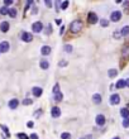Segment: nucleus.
<instances>
[{
    "mask_svg": "<svg viewBox=\"0 0 129 139\" xmlns=\"http://www.w3.org/2000/svg\"><path fill=\"white\" fill-rule=\"evenodd\" d=\"M39 66H41L42 70H47V68L49 67V61H47V59H41V61H39Z\"/></svg>",
    "mask_w": 129,
    "mask_h": 139,
    "instance_id": "13",
    "label": "nucleus"
},
{
    "mask_svg": "<svg viewBox=\"0 0 129 139\" xmlns=\"http://www.w3.org/2000/svg\"><path fill=\"white\" fill-rule=\"evenodd\" d=\"M116 75H118V71H116L115 68H111V70L108 72V76L110 77V79H113V77H115Z\"/></svg>",
    "mask_w": 129,
    "mask_h": 139,
    "instance_id": "19",
    "label": "nucleus"
},
{
    "mask_svg": "<svg viewBox=\"0 0 129 139\" xmlns=\"http://www.w3.org/2000/svg\"><path fill=\"white\" fill-rule=\"evenodd\" d=\"M27 126H28V128H33V121H28Z\"/></svg>",
    "mask_w": 129,
    "mask_h": 139,
    "instance_id": "40",
    "label": "nucleus"
},
{
    "mask_svg": "<svg viewBox=\"0 0 129 139\" xmlns=\"http://www.w3.org/2000/svg\"><path fill=\"white\" fill-rule=\"evenodd\" d=\"M12 4H13L12 0H5L4 1V5H12Z\"/></svg>",
    "mask_w": 129,
    "mask_h": 139,
    "instance_id": "38",
    "label": "nucleus"
},
{
    "mask_svg": "<svg viewBox=\"0 0 129 139\" xmlns=\"http://www.w3.org/2000/svg\"><path fill=\"white\" fill-rule=\"evenodd\" d=\"M20 38H22V41H23V42H27V43L33 41V36L30 34V33H28V32H23V33H22Z\"/></svg>",
    "mask_w": 129,
    "mask_h": 139,
    "instance_id": "6",
    "label": "nucleus"
},
{
    "mask_svg": "<svg viewBox=\"0 0 129 139\" xmlns=\"http://www.w3.org/2000/svg\"><path fill=\"white\" fill-rule=\"evenodd\" d=\"M101 100H103V97H101L100 94H95V95L92 96V101H94V104H96V105L101 104Z\"/></svg>",
    "mask_w": 129,
    "mask_h": 139,
    "instance_id": "15",
    "label": "nucleus"
},
{
    "mask_svg": "<svg viewBox=\"0 0 129 139\" xmlns=\"http://www.w3.org/2000/svg\"><path fill=\"white\" fill-rule=\"evenodd\" d=\"M1 128H3V130L5 132V134H7L8 137H10V133L8 132V128H7V126H5V125H1Z\"/></svg>",
    "mask_w": 129,
    "mask_h": 139,
    "instance_id": "33",
    "label": "nucleus"
},
{
    "mask_svg": "<svg viewBox=\"0 0 129 139\" xmlns=\"http://www.w3.org/2000/svg\"><path fill=\"white\" fill-rule=\"evenodd\" d=\"M81 28H82V23L80 20H74L70 24V29H71V32H74V33H77Z\"/></svg>",
    "mask_w": 129,
    "mask_h": 139,
    "instance_id": "1",
    "label": "nucleus"
},
{
    "mask_svg": "<svg viewBox=\"0 0 129 139\" xmlns=\"http://www.w3.org/2000/svg\"><path fill=\"white\" fill-rule=\"evenodd\" d=\"M29 139H38V135L36 134V133H33V134L29 135Z\"/></svg>",
    "mask_w": 129,
    "mask_h": 139,
    "instance_id": "37",
    "label": "nucleus"
},
{
    "mask_svg": "<svg viewBox=\"0 0 129 139\" xmlns=\"http://www.w3.org/2000/svg\"><path fill=\"white\" fill-rule=\"evenodd\" d=\"M46 5H47L48 8H51V7H52V3L49 1V0H46Z\"/></svg>",
    "mask_w": 129,
    "mask_h": 139,
    "instance_id": "39",
    "label": "nucleus"
},
{
    "mask_svg": "<svg viewBox=\"0 0 129 139\" xmlns=\"http://www.w3.org/2000/svg\"><path fill=\"white\" fill-rule=\"evenodd\" d=\"M100 25H101V27H108V25H109V20L101 19V20H100Z\"/></svg>",
    "mask_w": 129,
    "mask_h": 139,
    "instance_id": "28",
    "label": "nucleus"
},
{
    "mask_svg": "<svg viewBox=\"0 0 129 139\" xmlns=\"http://www.w3.org/2000/svg\"><path fill=\"white\" fill-rule=\"evenodd\" d=\"M53 99H54V101H61V100L63 99V95H62V92H58V94H56V95H53Z\"/></svg>",
    "mask_w": 129,
    "mask_h": 139,
    "instance_id": "20",
    "label": "nucleus"
},
{
    "mask_svg": "<svg viewBox=\"0 0 129 139\" xmlns=\"http://www.w3.org/2000/svg\"><path fill=\"white\" fill-rule=\"evenodd\" d=\"M56 23H57V24H61V23H62V20H61V19H56Z\"/></svg>",
    "mask_w": 129,
    "mask_h": 139,
    "instance_id": "43",
    "label": "nucleus"
},
{
    "mask_svg": "<svg viewBox=\"0 0 129 139\" xmlns=\"http://www.w3.org/2000/svg\"><path fill=\"white\" fill-rule=\"evenodd\" d=\"M81 139H92V135H86V137H83Z\"/></svg>",
    "mask_w": 129,
    "mask_h": 139,
    "instance_id": "41",
    "label": "nucleus"
},
{
    "mask_svg": "<svg viewBox=\"0 0 129 139\" xmlns=\"http://www.w3.org/2000/svg\"><path fill=\"white\" fill-rule=\"evenodd\" d=\"M127 86H128V87H129V79H128V80H127Z\"/></svg>",
    "mask_w": 129,
    "mask_h": 139,
    "instance_id": "44",
    "label": "nucleus"
},
{
    "mask_svg": "<svg viewBox=\"0 0 129 139\" xmlns=\"http://www.w3.org/2000/svg\"><path fill=\"white\" fill-rule=\"evenodd\" d=\"M127 86V80H119L116 82V85H115V87L116 88H123V87H125Z\"/></svg>",
    "mask_w": 129,
    "mask_h": 139,
    "instance_id": "16",
    "label": "nucleus"
},
{
    "mask_svg": "<svg viewBox=\"0 0 129 139\" xmlns=\"http://www.w3.org/2000/svg\"><path fill=\"white\" fill-rule=\"evenodd\" d=\"M61 139H72V137H71L70 133L65 132V133H62V134H61Z\"/></svg>",
    "mask_w": 129,
    "mask_h": 139,
    "instance_id": "23",
    "label": "nucleus"
},
{
    "mask_svg": "<svg viewBox=\"0 0 129 139\" xmlns=\"http://www.w3.org/2000/svg\"><path fill=\"white\" fill-rule=\"evenodd\" d=\"M63 49H65V52L71 53V52H72V46H71V44H65V46H63Z\"/></svg>",
    "mask_w": 129,
    "mask_h": 139,
    "instance_id": "24",
    "label": "nucleus"
},
{
    "mask_svg": "<svg viewBox=\"0 0 129 139\" xmlns=\"http://www.w3.org/2000/svg\"><path fill=\"white\" fill-rule=\"evenodd\" d=\"M32 94L34 95L36 97H39V96H42V94H43V90H42V87H38V86H34L32 88Z\"/></svg>",
    "mask_w": 129,
    "mask_h": 139,
    "instance_id": "10",
    "label": "nucleus"
},
{
    "mask_svg": "<svg viewBox=\"0 0 129 139\" xmlns=\"http://www.w3.org/2000/svg\"><path fill=\"white\" fill-rule=\"evenodd\" d=\"M113 139H120V138H119V137H114Z\"/></svg>",
    "mask_w": 129,
    "mask_h": 139,
    "instance_id": "45",
    "label": "nucleus"
},
{
    "mask_svg": "<svg viewBox=\"0 0 129 139\" xmlns=\"http://www.w3.org/2000/svg\"><path fill=\"white\" fill-rule=\"evenodd\" d=\"M68 4H70L68 1H65V3H62V4H61V9H62V10H65L67 7H68Z\"/></svg>",
    "mask_w": 129,
    "mask_h": 139,
    "instance_id": "31",
    "label": "nucleus"
},
{
    "mask_svg": "<svg viewBox=\"0 0 129 139\" xmlns=\"http://www.w3.org/2000/svg\"><path fill=\"white\" fill-rule=\"evenodd\" d=\"M120 33H121V36H123V37H127V36H129V25L123 27L121 29H120Z\"/></svg>",
    "mask_w": 129,
    "mask_h": 139,
    "instance_id": "18",
    "label": "nucleus"
},
{
    "mask_svg": "<svg viewBox=\"0 0 129 139\" xmlns=\"http://www.w3.org/2000/svg\"><path fill=\"white\" fill-rule=\"evenodd\" d=\"M58 66H60V67H65V66H67V61H62V62H60L58 63Z\"/></svg>",
    "mask_w": 129,
    "mask_h": 139,
    "instance_id": "34",
    "label": "nucleus"
},
{
    "mask_svg": "<svg viewBox=\"0 0 129 139\" xmlns=\"http://www.w3.org/2000/svg\"><path fill=\"white\" fill-rule=\"evenodd\" d=\"M51 115L53 116V118H58V116L61 115L60 108H58V106H53V108L51 109Z\"/></svg>",
    "mask_w": 129,
    "mask_h": 139,
    "instance_id": "12",
    "label": "nucleus"
},
{
    "mask_svg": "<svg viewBox=\"0 0 129 139\" xmlns=\"http://www.w3.org/2000/svg\"><path fill=\"white\" fill-rule=\"evenodd\" d=\"M18 105H19V100H18V99H12V100L8 102L9 109H12V110L16 109V108H18Z\"/></svg>",
    "mask_w": 129,
    "mask_h": 139,
    "instance_id": "9",
    "label": "nucleus"
},
{
    "mask_svg": "<svg viewBox=\"0 0 129 139\" xmlns=\"http://www.w3.org/2000/svg\"><path fill=\"white\" fill-rule=\"evenodd\" d=\"M120 19H121V12H119V10H114V12L110 14V20L114 22V23L119 22Z\"/></svg>",
    "mask_w": 129,
    "mask_h": 139,
    "instance_id": "2",
    "label": "nucleus"
},
{
    "mask_svg": "<svg viewBox=\"0 0 129 139\" xmlns=\"http://www.w3.org/2000/svg\"><path fill=\"white\" fill-rule=\"evenodd\" d=\"M63 32H65V27H62V28H61V30H60V34L62 36V34H63Z\"/></svg>",
    "mask_w": 129,
    "mask_h": 139,
    "instance_id": "42",
    "label": "nucleus"
},
{
    "mask_svg": "<svg viewBox=\"0 0 129 139\" xmlns=\"http://www.w3.org/2000/svg\"><path fill=\"white\" fill-rule=\"evenodd\" d=\"M95 123H96V125L104 126V124H105V116H104L103 114H99V115H96V119H95Z\"/></svg>",
    "mask_w": 129,
    "mask_h": 139,
    "instance_id": "8",
    "label": "nucleus"
},
{
    "mask_svg": "<svg viewBox=\"0 0 129 139\" xmlns=\"http://www.w3.org/2000/svg\"><path fill=\"white\" fill-rule=\"evenodd\" d=\"M46 33H47V34H51V33H52V25L51 24L47 25V32Z\"/></svg>",
    "mask_w": 129,
    "mask_h": 139,
    "instance_id": "32",
    "label": "nucleus"
},
{
    "mask_svg": "<svg viewBox=\"0 0 129 139\" xmlns=\"http://www.w3.org/2000/svg\"><path fill=\"white\" fill-rule=\"evenodd\" d=\"M9 49H10V44H9V42L3 41L1 43H0V53H5V52H8Z\"/></svg>",
    "mask_w": 129,
    "mask_h": 139,
    "instance_id": "5",
    "label": "nucleus"
},
{
    "mask_svg": "<svg viewBox=\"0 0 129 139\" xmlns=\"http://www.w3.org/2000/svg\"><path fill=\"white\" fill-rule=\"evenodd\" d=\"M99 20V18H98V15L95 14V13H89V15H87V22L89 23H91V24H95L96 22Z\"/></svg>",
    "mask_w": 129,
    "mask_h": 139,
    "instance_id": "7",
    "label": "nucleus"
},
{
    "mask_svg": "<svg viewBox=\"0 0 129 139\" xmlns=\"http://www.w3.org/2000/svg\"><path fill=\"white\" fill-rule=\"evenodd\" d=\"M109 102L111 105H118L120 102V96L118 95V94H113V95L109 97Z\"/></svg>",
    "mask_w": 129,
    "mask_h": 139,
    "instance_id": "4",
    "label": "nucleus"
},
{
    "mask_svg": "<svg viewBox=\"0 0 129 139\" xmlns=\"http://www.w3.org/2000/svg\"><path fill=\"white\" fill-rule=\"evenodd\" d=\"M114 37H115V38H120V37H121L120 30H119V32H118V30H116V32H114Z\"/></svg>",
    "mask_w": 129,
    "mask_h": 139,
    "instance_id": "35",
    "label": "nucleus"
},
{
    "mask_svg": "<svg viewBox=\"0 0 129 139\" xmlns=\"http://www.w3.org/2000/svg\"><path fill=\"white\" fill-rule=\"evenodd\" d=\"M16 137H18V139H29V137H28L27 134H24V133H18Z\"/></svg>",
    "mask_w": 129,
    "mask_h": 139,
    "instance_id": "26",
    "label": "nucleus"
},
{
    "mask_svg": "<svg viewBox=\"0 0 129 139\" xmlns=\"http://www.w3.org/2000/svg\"><path fill=\"white\" fill-rule=\"evenodd\" d=\"M120 115H121L124 119H128V118H129V110H128L127 108L120 109Z\"/></svg>",
    "mask_w": 129,
    "mask_h": 139,
    "instance_id": "17",
    "label": "nucleus"
},
{
    "mask_svg": "<svg viewBox=\"0 0 129 139\" xmlns=\"http://www.w3.org/2000/svg\"><path fill=\"white\" fill-rule=\"evenodd\" d=\"M8 14L12 16V18H15V16H16V9H15V8H10Z\"/></svg>",
    "mask_w": 129,
    "mask_h": 139,
    "instance_id": "22",
    "label": "nucleus"
},
{
    "mask_svg": "<svg viewBox=\"0 0 129 139\" xmlns=\"http://www.w3.org/2000/svg\"><path fill=\"white\" fill-rule=\"evenodd\" d=\"M51 51H52V49H51V47H49V46H43L41 48V53L43 56H48L49 53H51Z\"/></svg>",
    "mask_w": 129,
    "mask_h": 139,
    "instance_id": "14",
    "label": "nucleus"
},
{
    "mask_svg": "<svg viewBox=\"0 0 129 139\" xmlns=\"http://www.w3.org/2000/svg\"><path fill=\"white\" fill-rule=\"evenodd\" d=\"M9 28H10L9 22L4 20V22H1V23H0V30H1L3 33H7V32L9 30Z\"/></svg>",
    "mask_w": 129,
    "mask_h": 139,
    "instance_id": "11",
    "label": "nucleus"
},
{
    "mask_svg": "<svg viewBox=\"0 0 129 139\" xmlns=\"http://www.w3.org/2000/svg\"><path fill=\"white\" fill-rule=\"evenodd\" d=\"M121 56H123V57H128V56H129V46H125L124 48H123Z\"/></svg>",
    "mask_w": 129,
    "mask_h": 139,
    "instance_id": "21",
    "label": "nucleus"
},
{
    "mask_svg": "<svg viewBox=\"0 0 129 139\" xmlns=\"http://www.w3.org/2000/svg\"><path fill=\"white\" fill-rule=\"evenodd\" d=\"M123 126H124V128H129V118L128 119H124V120H123Z\"/></svg>",
    "mask_w": 129,
    "mask_h": 139,
    "instance_id": "30",
    "label": "nucleus"
},
{
    "mask_svg": "<svg viewBox=\"0 0 129 139\" xmlns=\"http://www.w3.org/2000/svg\"><path fill=\"white\" fill-rule=\"evenodd\" d=\"M53 95H56V94H58V92H61L60 91V83H56V85L53 86Z\"/></svg>",
    "mask_w": 129,
    "mask_h": 139,
    "instance_id": "25",
    "label": "nucleus"
},
{
    "mask_svg": "<svg viewBox=\"0 0 129 139\" xmlns=\"http://www.w3.org/2000/svg\"><path fill=\"white\" fill-rule=\"evenodd\" d=\"M60 8H61L60 1H56V12H60Z\"/></svg>",
    "mask_w": 129,
    "mask_h": 139,
    "instance_id": "36",
    "label": "nucleus"
},
{
    "mask_svg": "<svg viewBox=\"0 0 129 139\" xmlns=\"http://www.w3.org/2000/svg\"><path fill=\"white\" fill-rule=\"evenodd\" d=\"M8 13H9V9H8V8L3 7L1 9H0V14H3V15H7Z\"/></svg>",
    "mask_w": 129,
    "mask_h": 139,
    "instance_id": "27",
    "label": "nucleus"
},
{
    "mask_svg": "<svg viewBox=\"0 0 129 139\" xmlns=\"http://www.w3.org/2000/svg\"><path fill=\"white\" fill-rule=\"evenodd\" d=\"M32 30L34 33H41L43 30V23L42 22H36L32 24Z\"/></svg>",
    "mask_w": 129,
    "mask_h": 139,
    "instance_id": "3",
    "label": "nucleus"
},
{
    "mask_svg": "<svg viewBox=\"0 0 129 139\" xmlns=\"http://www.w3.org/2000/svg\"><path fill=\"white\" fill-rule=\"evenodd\" d=\"M33 101H32V99H24L23 100V105H32Z\"/></svg>",
    "mask_w": 129,
    "mask_h": 139,
    "instance_id": "29",
    "label": "nucleus"
}]
</instances>
